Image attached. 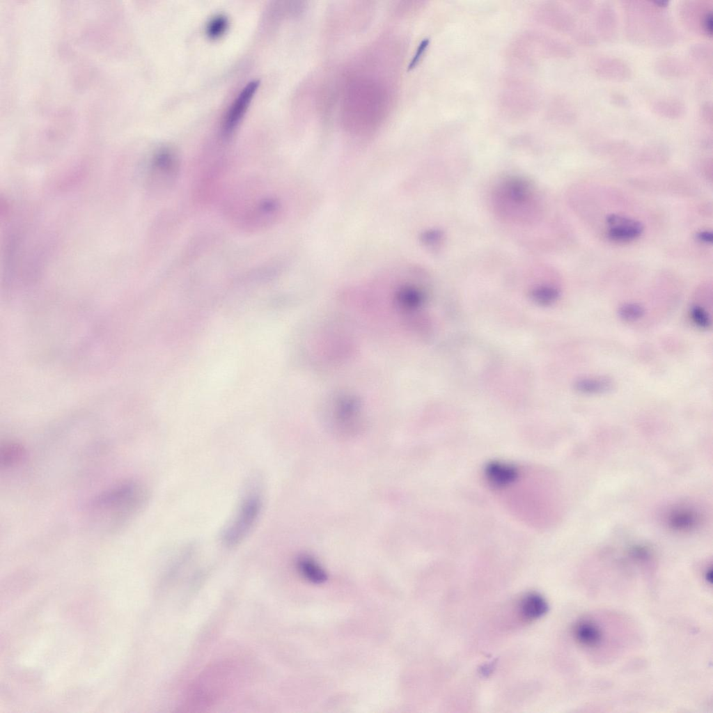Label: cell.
<instances>
[{
  "mask_svg": "<svg viewBox=\"0 0 713 713\" xmlns=\"http://www.w3.org/2000/svg\"><path fill=\"white\" fill-rule=\"evenodd\" d=\"M487 485L517 516L537 527L547 526L557 502L556 487L544 470L492 462L485 469Z\"/></svg>",
  "mask_w": 713,
  "mask_h": 713,
  "instance_id": "1",
  "label": "cell"
},
{
  "mask_svg": "<svg viewBox=\"0 0 713 713\" xmlns=\"http://www.w3.org/2000/svg\"><path fill=\"white\" fill-rule=\"evenodd\" d=\"M148 498L147 488L139 480L117 482L90 501L86 508L88 521L99 532L116 533L139 515Z\"/></svg>",
  "mask_w": 713,
  "mask_h": 713,
  "instance_id": "2",
  "label": "cell"
},
{
  "mask_svg": "<svg viewBox=\"0 0 713 713\" xmlns=\"http://www.w3.org/2000/svg\"><path fill=\"white\" fill-rule=\"evenodd\" d=\"M668 1L625 0L621 1L625 32L632 43L655 48L673 45L678 31L666 8Z\"/></svg>",
  "mask_w": 713,
  "mask_h": 713,
  "instance_id": "3",
  "label": "cell"
},
{
  "mask_svg": "<svg viewBox=\"0 0 713 713\" xmlns=\"http://www.w3.org/2000/svg\"><path fill=\"white\" fill-rule=\"evenodd\" d=\"M493 201L498 213L510 221L528 222L539 212V201L533 186L521 177L512 176L502 180L494 191Z\"/></svg>",
  "mask_w": 713,
  "mask_h": 713,
  "instance_id": "4",
  "label": "cell"
},
{
  "mask_svg": "<svg viewBox=\"0 0 713 713\" xmlns=\"http://www.w3.org/2000/svg\"><path fill=\"white\" fill-rule=\"evenodd\" d=\"M262 508L260 492L256 488L247 491L235 515L223 531V542L228 547H234L243 541L256 525Z\"/></svg>",
  "mask_w": 713,
  "mask_h": 713,
  "instance_id": "5",
  "label": "cell"
},
{
  "mask_svg": "<svg viewBox=\"0 0 713 713\" xmlns=\"http://www.w3.org/2000/svg\"><path fill=\"white\" fill-rule=\"evenodd\" d=\"M680 19L690 31L712 38L713 33L712 2L684 1L679 6Z\"/></svg>",
  "mask_w": 713,
  "mask_h": 713,
  "instance_id": "6",
  "label": "cell"
},
{
  "mask_svg": "<svg viewBox=\"0 0 713 713\" xmlns=\"http://www.w3.org/2000/svg\"><path fill=\"white\" fill-rule=\"evenodd\" d=\"M279 210V204L274 198H261L239 214L240 226L251 231L265 228L276 219Z\"/></svg>",
  "mask_w": 713,
  "mask_h": 713,
  "instance_id": "7",
  "label": "cell"
},
{
  "mask_svg": "<svg viewBox=\"0 0 713 713\" xmlns=\"http://www.w3.org/2000/svg\"><path fill=\"white\" fill-rule=\"evenodd\" d=\"M590 68L597 77L613 82H625L632 77L630 65L623 59L610 55H597L591 58Z\"/></svg>",
  "mask_w": 713,
  "mask_h": 713,
  "instance_id": "8",
  "label": "cell"
},
{
  "mask_svg": "<svg viewBox=\"0 0 713 713\" xmlns=\"http://www.w3.org/2000/svg\"><path fill=\"white\" fill-rule=\"evenodd\" d=\"M259 81L252 80L247 83L237 95L228 109L222 125V134L224 137L230 136L240 125L253 98Z\"/></svg>",
  "mask_w": 713,
  "mask_h": 713,
  "instance_id": "9",
  "label": "cell"
},
{
  "mask_svg": "<svg viewBox=\"0 0 713 713\" xmlns=\"http://www.w3.org/2000/svg\"><path fill=\"white\" fill-rule=\"evenodd\" d=\"M593 24L596 36L606 42H614L618 33V17L614 6L603 2L596 8Z\"/></svg>",
  "mask_w": 713,
  "mask_h": 713,
  "instance_id": "10",
  "label": "cell"
},
{
  "mask_svg": "<svg viewBox=\"0 0 713 713\" xmlns=\"http://www.w3.org/2000/svg\"><path fill=\"white\" fill-rule=\"evenodd\" d=\"M606 223L610 227L609 238L616 242L633 240L639 237L643 230L641 222L616 214L607 216Z\"/></svg>",
  "mask_w": 713,
  "mask_h": 713,
  "instance_id": "11",
  "label": "cell"
},
{
  "mask_svg": "<svg viewBox=\"0 0 713 713\" xmlns=\"http://www.w3.org/2000/svg\"><path fill=\"white\" fill-rule=\"evenodd\" d=\"M154 169L165 187L171 186L179 175L180 161L177 153L169 148L162 149L155 158Z\"/></svg>",
  "mask_w": 713,
  "mask_h": 713,
  "instance_id": "12",
  "label": "cell"
},
{
  "mask_svg": "<svg viewBox=\"0 0 713 713\" xmlns=\"http://www.w3.org/2000/svg\"><path fill=\"white\" fill-rule=\"evenodd\" d=\"M574 637L582 647L595 649L602 645L604 631L601 626L593 619L585 618L579 620L574 627Z\"/></svg>",
  "mask_w": 713,
  "mask_h": 713,
  "instance_id": "13",
  "label": "cell"
},
{
  "mask_svg": "<svg viewBox=\"0 0 713 713\" xmlns=\"http://www.w3.org/2000/svg\"><path fill=\"white\" fill-rule=\"evenodd\" d=\"M655 72L667 79H679L688 76L692 71L691 65L684 60L673 55H664L658 58L654 65Z\"/></svg>",
  "mask_w": 713,
  "mask_h": 713,
  "instance_id": "14",
  "label": "cell"
},
{
  "mask_svg": "<svg viewBox=\"0 0 713 713\" xmlns=\"http://www.w3.org/2000/svg\"><path fill=\"white\" fill-rule=\"evenodd\" d=\"M651 111L661 118L676 120L682 118L687 112L685 104L674 97H660L650 104Z\"/></svg>",
  "mask_w": 713,
  "mask_h": 713,
  "instance_id": "15",
  "label": "cell"
},
{
  "mask_svg": "<svg viewBox=\"0 0 713 713\" xmlns=\"http://www.w3.org/2000/svg\"><path fill=\"white\" fill-rule=\"evenodd\" d=\"M26 457V449L21 443L9 441L1 444L0 448V466L1 469H10L22 464Z\"/></svg>",
  "mask_w": 713,
  "mask_h": 713,
  "instance_id": "16",
  "label": "cell"
},
{
  "mask_svg": "<svg viewBox=\"0 0 713 713\" xmlns=\"http://www.w3.org/2000/svg\"><path fill=\"white\" fill-rule=\"evenodd\" d=\"M548 606L545 600L537 593H529L521 601L520 612L527 620H535L542 617L547 611Z\"/></svg>",
  "mask_w": 713,
  "mask_h": 713,
  "instance_id": "17",
  "label": "cell"
},
{
  "mask_svg": "<svg viewBox=\"0 0 713 713\" xmlns=\"http://www.w3.org/2000/svg\"><path fill=\"white\" fill-rule=\"evenodd\" d=\"M297 566L300 573L311 582L321 583L327 579L322 566L310 556H300L297 558Z\"/></svg>",
  "mask_w": 713,
  "mask_h": 713,
  "instance_id": "18",
  "label": "cell"
},
{
  "mask_svg": "<svg viewBox=\"0 0 713 713\" xmlns=\"http://www.w3.org/2000/svg\"><path fill=\"white\" fill-rule=\"evenodd\" d=\"M574 387L584 394H600L611 391L613 382L607 377L582 378L575 382Z\"/></svg>",
  "mask_w": 713,
  "mask_h": 713,
  "instance_id": "19",
  "label": "cell"
},
{
  "mask_svg": "<svg viewBox=\"0 0 713 713\" xmlns=\"http://www.w3.org/2000/svg\"><path fill=\"white\" fill-rule=\"evenodd\" d=\"M689 54L694 62L712 72L713 49L710 44L705 42L693 44L689 47Z\"/></svg>",
  "mask_w": 713,
  "mask_h": 713,
  "instance_id": "20",
  "label": "cell"
},
{
  "mask_svg": "<svg viewBox=\"0 0 713 713\" xmlns=\"http://www.w3.org/2000/svg\"><path fill=\"white\" fill-rule=\"evenodd\" d=\"M670 522L673 526L688 528L694 526L697 520V513L693 510L676 509L670 515Z\"/></svg>",
  "mask_w": 713,
  "mask_h": 713,
  "instance_id": "21",
  "label": "cell"
},
{
  "mask_svg": "<svg viewBox=\"0 0 713 713\" xmlns=\"http://www.w3.org/2000/svg\"><path fill=\"white\" fill-rule=\"evenodd\" d=\"M559 291L551 286H541L534 289L531 292L532 299L540 305H549L554 303L559 297Z\"/></svg>",
  "mask_w": 713,
  "mask_h": 713,
  "instance_id": "22",
  "label": "cell"
},
{
  "mask_svg": "<svg viewBox=\"0 0 713 713\" xmlns=\"http://www.w3.org/2000/svg\"><path fill=\"white\" fill-rule=\"evenodd\" d=\"M228 26V20L223 15L212 17L207 24L206 34L211 39H217L226 32Z\"/></svg>",
  "mask_w": 713,
  "mask_h": 713,
  "instance_id": "23",
  "label": "cell"
},
{
  "mask_svg": "<svg viewBox=\"0 0 713 713\" xmlns=\"http://www.w3.org/2000/svg\"><path fill=\"white\" fill-rule=\"evenodd\" d=\"M643 308L637 304H625L618 309L619 317L625 321L633 322L641 318L644 315Z\"/></svg>",
  "mask_w": 713,
  "mask_h": 713,
  "instance_id": "24",
  "label": "cell"
},
{
  "mask_svg": "<svg viewBox=\"0 0 713 713\" xmlns=\"http://www.w3.org/2000/svg\"><path fill=\"white\" fill-rule=\"evenodd\" d=\"M574 38L577 42L583 47H593L597 42V36L595 33L584 26L577 29Z\"/></svg>",
  "mask_w": 713,
  "mask_h": 713,
  "instance_id": "25",
  "label": "cell"
},
{
  "mask_svg": "<svg viewBox=\"0 0 713 713\" xmlns=\"http://www.w3.org/2000/svg\"><path fill=\"white\" fill-rule=\"evenodd\" d=\"M691 318L694 323L703 329H707L711 326V320L707 312L698 306H694L691 308Z\"/></svg>",
  "mask_w": 713,
  "mask_h": 713,
  "instance_id": "26",
  "label": "cell"
},
{
  "mask_svg": "<svg viewBox=\"0 0 713 713\" xmlns=\"http://www.w3.org/2000/svg\"><path fill=\"white\" fill-rule=\"evenodd\" d=\"M713 108L711 102L703 103L699 109V115L702 121L710 128L713 125Z\"/></svg>",
  "mask_w": 713,
  "mask_h": 713,
  "instance_id": "27",
  "label": "cell"
},
{
  "mask_svg": "<svg viewBox=\"0 0 713 713\" xmlns=\"http://www.w3.org/2000/svg\"><path fill=\"white\" fill-rule=\"evenodd\" d=\"M429 42H430V40H429L428 38H425V39H423L421 42V43L419 44V45H418V48L416 49V54H414L413 58L412 59V61H410V63H409V64L408 65V69L409 70H411V69L414 68L416 65V64L419 61L421 57L422 56L423 52H425V50L426 49L427 47L428 46Z\"/></svg>",
  "mask_w": 713,
  "mask_h": 713,
  "instance_id": "28",
  "label": "cell"
},
{
  "mask_svg": "<svg viewBox=\"0 0 713 713\" xmlns=\"http://www.w3.org/2000/svg\"><path fill=\"white\" fill-rule=\"evenodd\" d=\"M610 100L612 104L619 107H627L629 105V99L622 93L613 92L610 95Z\"/></svg>",
  "mask_w": 713,
  "mask_h": 713,
  "instance_id": "29",
  "label": "cell"
},
{
  "mask_svg": "<svg viewBox=\"0 0 713 713\" xmlns=\"http://www.w3.org/2000/svg\"><path fill=\"white\" fill-rule=\"evenodd\" d=\"M574 4L579 12L586 14L592 10L594 2L589 0H579L574 1Z\"/></svg>",
  "mask_w": 713,
  "mask_h": 713,
  "instance_id": "30",
  "label": "cell"
},
{
  "mask_svg": "<svg viewBox=\"0 0 713 713\" xmlns=\"http://www.w3.org/2000/svg\"><path fill=\"white\" fill-rule=\"evenodd\" d=\"M696 237L698 241L706 244H712L713 241V235L710 231H700L696 234Z\"/></svg>",
  "mask_w": 713,
  "mask_h": 713,
  "instance_id": "31",
  "label": "cell"
}]
</instances>
